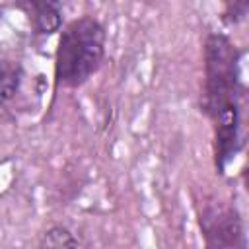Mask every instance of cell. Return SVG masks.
<instances>
[{
  "instance_id": "cell-1",
  "label": "cell",
  "mask_w": 249,
  "mask_h": 249,
  "mask_svg": "<svg viewBox=\"0 0 249 249\" xmlns=\"http://www.w3.org/2000/svg\"><path fill=\"white\" fill-rule=\"evenodd\" d=\"M241 56L237 45L220 31L204 39V86L200 111L208 117L214 130V167L226 175L228 165L243 146L241 138Z\"/></svg>"
},
{
  "instance_id": "cell-2",
  "label": "cell",
  "mask_w": 249,
  "mask_h": 249,
  "mask_svg": "<svg viewBox=\"0 0 249 249\" xmlns=\"http://www.w3.org/2000/svg\"><path fill=\"white\" fill-rule=\"evenodd\" d=\"M107 33L93 16L70 19L58 35L54 51V88H82L103 64Z\"/></svg>"
},
{
  "instance_id": "cell-3",
  "label": "cell",
  "mask_w": 249,
  "mask_h": 249,
  "mask_svg": "<svg viewBox=\"0 0 249 249\" xmlns=\"http://www.w3.org/2000/svg\"><path fill=\"white\" fill-rule=\"evenodd\" d=\"M198 226L204 249H247L243 218L233 202L204 198L198 202Z\"/></svg>"
},
{
  "instance_id": "cell-4",
  "label": "cell",
  "mask_w": 249,
  "mask_h": 249,
  "mask_svg": "<svg viewBox=\"0 0 249 249\" xmlns=\"http://www.w3.org/2000/svg\"><path fill=\"white\" fill-rule=\"evenodd\" d=\"M16 8L27 16L35 35L49 37V35L62 29V8L58 2L25 0V2L16 4Z\"/></svg>"
},
{
  "instance_id": "cell-5",
  "label": "cell",
  "mask_w": 249,
  "mask_h": 249,
  "mask_svg": "<svg viewBox=\"0 0 249 249\" xmlns=\"http://www.w3.org/2000/svg\"><path fill=\"white\" fill-rule=\"evenodd\" d=\"M23 80V66L19 60L0 56V107L16 97Z\"/></svg>"
},
{
  "instance_id": "cell-6",
  "label": "cell",
  "mask_w": 249,
  "mask_h": 249,
  "mask_svg": "<svg viewBox=\"0 0 249 249\" xmlns=\"http://www.w3.org/2000/svg\"><path fill=\"white\" fill-rule=\"evenodd\" d=\"M39 249H78V241L66 226L54 224L43 231L39 239Z\"/></svg>"
},
{
  "instance_id": "cell-7",
  "label": "cell",
  "mask_w": 249,
  "mask_h": 249,
  "mask_svg": "<svg viewBox=\"0 0 249 249\" xmlns=\"http://www.w3.org/2000/svg\"><path fill=\"white\" fill-rule=\"evenodd\" d=\"M249 14V2L247 0H233V2H226L224 10H222V23L228 27H233L237 23H241Z\"/></svg>"
}]
</instances>
